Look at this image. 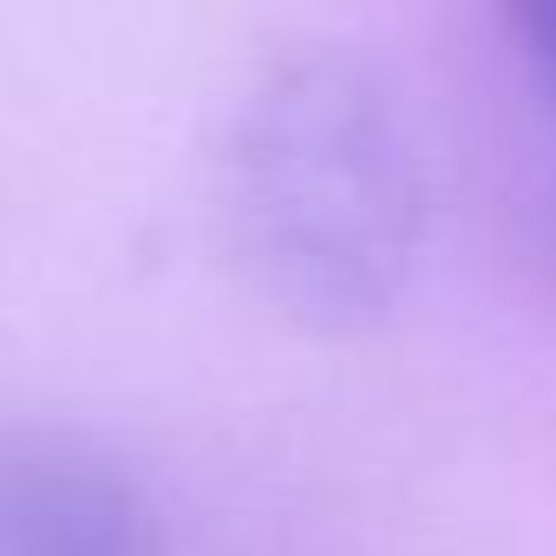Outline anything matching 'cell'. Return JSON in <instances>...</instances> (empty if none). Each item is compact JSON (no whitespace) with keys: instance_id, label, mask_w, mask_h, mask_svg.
<instances>
[{"instance_id":"cell-1","label":"cell","mask_w":556,"mask_h":556,"mask_svg":"<svg viewBox=\"0 0 556 556\" xmlns=\"http://www.w3.org/2000/svg\"><path fill=\"white\" fill-rule=\"evenodd\" d=\"M216 223L275 315L321 334L380 321L426 229L419 157L380 73L341 47L268 66L229 118Z\"/></svg>"},{"instance_id":"cell-2","label":"cell","mask_w":556,"mask_h":556,"mask_svg":"<svg viewBox=\"0 0 556 556\" xmlns=\"http://www.w3.org/2000/svg\"><path fill=\"white\" fill-rule=\"evenodd\" d=\"M0 556H164V517L105 439L0 426Z\"/></svg>"}]
</instances>
